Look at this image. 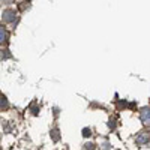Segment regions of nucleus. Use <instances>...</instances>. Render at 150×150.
Returning a JSON list of instances; mask_svg holds the SVG:
<instances>
[{
  "label": "nucleus",
  "mask_w": 150,
  "mask_h": 150,
  "mask_svg": "<svg viewBox=\"0 0 150 150\" xmlns=\"http://www.w3.org/2000/svg\"><path fill=\"white\" fill-rule=\"evenodd\" d=\"M141 120L144 125H149L150 122V116H149V108H143L141 110Z\"/></svg>",
  "instance_id": "nucleus-2"
},
{
  "label": "nucleus",
  "mask_w": 150,
  "mask_h": 150,
  "mask_svg": "<svg viewBox=\"0 0 150 150\" xmlns=\"http://www.w3.org/2000/svg\"><path fill=\"white\" fill-rule=\"evenodd\" d=\"M86 150H95V144H87L86 146Z\"/></svg>",
  "instance_id": "nucleus-7"
},
{
  "label": "nucleus",
  "mask_w": 150,
  "mask_h": 150,
  "mask_svg": "<svg viewBox=\"0 0 150 150\" xmlns=\"http://www.w3.org/2000/svg\"><path fill=\"white\" fill-rule=\"evenodd\" d=\"M137 141H138L140 144H146V143H149V135H147V134H141L138 138H137Z\"/></svg>",
  "instance_id": "nucleus-4"
},
{
  "label": "nucleus",
  "mask_w": 150,
  "mask_h": 150,
  "mask_svg": "<svg viewBox=\"0 0 150 150\" xmlns=\"http://www.w3.org/2000/svg\"><path fill=\"white\" fill-rule=\"evenodd\" d=\"M9 107V102H8V99H6V96H3V95H0V108L2 110H6Z\"/></svg>",
  "instance_id": "nucleus-3"
},
{
  "label": "nucleus",
  "mask_w": 150,
  "mask_h": 150,
  "mask_svg": "<svg viewBox=\"0 0 150 150\" xmlns=\"http://www.w3.org/2000/svg\"><path fill=\"white\" fill-rule=\"evenodd\" d=\"M5 39H6V30H5V27L0 26V44H3Z\"/></svg>",
  "instance_id": "nucleus-5"
},
{
  "label": "nucleus",
  "mask_w": 150,
  "mask_h": 150,
  "mask_svg": "<svg viewBox=\"0 0 150 150\" xmlns=\"http://www.w3.org/2000/svg\"><path fill=\"white\" fill-rule=\"evenodd\" d=\"M3 20H5L6 23L14 21V20H15V12L12 11V9H8V11H5V17H3Z\"/></svg>",
  "instance_id": "nucleus-1"
},
{
  "label": "nucleus",
  "mask_w": 150,
  "mask_h": 150,
  "mask_svg": "<svg viewBox=\"0 0 150 150\" xmlns=\"http://www.w3.org/2000/svg\"><path fill=\"white\" fill-rule=\"evenodd\" d=\"M90 134H92L90 129H83V135H84V137H90Z\"/></svg>",
  "instance_id": "nucleus-6"
}]
</instances>
